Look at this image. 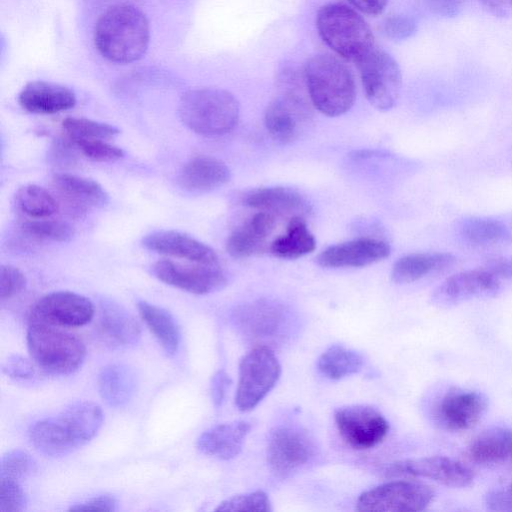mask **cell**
<instances>
[{
	"mask_svg": "<svg viewBox=\"0 0 512 512\" xmlns=\"http://www.w3.org/2000/svg\"><path fill=\"white\" fill-rule=\"evenodd\" d=\"M104 420L101 407L78 401L55 416L34 423L29 430L31 444L48 456H63L92 440Z\"/></svg>",
	"mask_w": 512,
	"mask_h": 512,
	"instance_id": "6da1fadb",
	"label": "cell"
},
{
	"mask_svg": "<svg viewBox=\"0 0 512 512\" xmlns=\"http://www.w3.org/2000/svg\"><path fill=\"white\" fill-rule=\"evenodd\" d=\"M150 41L149 22L145 14L130 4L107 9L95 25L94 42L98 51L115 63L140 59Z\"/></svg>",
	"mask_w": 512,
	"mask_h": 512,
	"instance_id": "7a4b0ae2",
	"label": "cell"
},
{
	"mask_svg": "<svg viewBox=\"0 0 512 512\" xmlns=\"http://www.w3.org/2000/svg\"><path fill=\"white\" fill-rule=\"evenodd\" d=\"M303 76L311 103L322 114L340 116L353 106L354 77L336 57L328 54L311 57L304 66Z\"/></svg>",
	"mask_w": 512,
	"mask_h": 512,
	"instance_id": "3957f363",
	"label": "cell"
},
{
	"mask_svg": "<svg viewBox=\"0 0 512 512\" xmlns=\"http://www.w3.org/2000/svg\"><path fill=\"white\" fill-rule=\"evenodd\" d=\"M178 112L184 125L195 133L209 137L221 136L236 127L240 105L229 91L204 87L183 94Z\"/></svg>",
	"mask_w": 512,
	"mask_h": 512,
	"instance_id": "277c9868",
	"label": "cell"
},
{
	"mask_svg": "<svg viewBox=\"0 0 512 512\" xmlns=\"http://www.w3.org/2000/svg\"><path fill=\"white\" fill-rule=\"evenodd\" d=\"M316 27L323 42L347 61L358 63L375 47L368 24L346 5L329 3L320 7Z\"/></svg>",
	"mask_w": 512,
	"mask_h": 512,
	"instance_id": "5b68a950",
	"label": "cell"
},
{
	"mask_svg": "<svg viewBox=\"0 0 512 512\" xmlns=\"http://www.w3.org/2000/svg\"><path fill=\"white\" fill-rule=\"evenodd\" d=\"M26 340L33 361L53 375L74 373L81 367L86 356L83 341L61 327L29 323Z\"/></svg>",
	"mask_w": 512,
	"mask_h": 512,
	"instance_id": "8992f818",
	"label": "cell"
},
{
	"mask_svg": "<svg viewBox=\"0 0 512 512\" xmlns=\"http://www.w3.org/2000/svg\"><path fill=\"white\" fill-rule=\"evenodd\" d=\"M281 365L274 351L258 345L240 361L235 404L241 411L254 409L275 387Z\"/></svg>",
	"mask_w": 512,
	"mask_h": 512,
	"instance_id": "52a82bcc",
	"label": "cell"
},
{
	"mask_svg": "<svg viewBox=\"0 0 512 512\" xmlns=\"http://www.w3.org/2000/svg\"><path fill=\"white\" fill-rule=\"evenodd\" d=\"M357 65L370 104L380 111L394 107L402 87L401 70L396 60L386 51L374 47Z\"/></svg>",
	"mask_w": 512,
	"mask_h": 512,
	"instance_id": "ba28073f",
	"label": "cell"
},
{
	"mask_svg": "<svg viewBox=\"0 0 512 512\" xmlns=\"http://www.w3.org/2000/svg\"><path fill=\"white\" fill-rule=\"evenodd\" d=\"M434 490L423 483L395 480L363 492L356 510L364 512H415L424 510L433 500Z\"/></svg>",
	"mask_w": 512,
	"mask_h": 512,
	"instance_id": "9c48e42d",
	"label": "cell"
},
{
	"mask_svg": "<svg viewBox=\"0 0 512 512\" xmlns=\"http://www.w3.org/2000/svg\"><path fill=\"white\" fill-rule=\"evenodd\" d=\"M316 448L313 437L305 429L279 425L268 438V464L276 475L287 477L309 463L316 455Z\"/></svg>",
	"mask_w": 512,
	"mask_h": 512,
	"instance_id": "30bf717a",
	"label": "cell"
},
{
	"mask_svg": "<svg viewBox=\"0 0 512 512\" xmlns=\"http://www.w3.org/2000/svg\"><path fill=\"white\" fill-rule=\"evenodd\" d=\"M94 314V304L87 297L71 291H55L34 303L29 323L74 328L89 323Z\"/></svg>",
	"mask_w": 512,
	"mask_h": 512,
	"instance_id": "8fae6325",
	"label": "cell"
},
{
	"mask_svg": "<svg viewBox=\"0 0 512 512\" xmlns=\"http://www.w3.org/2000/svg\"><path fill=\"white\" fill-rule=\"evenodd\" d=\"M342 439L354 449H369L381 443L388 434L384 415L369 405L355 404L338 408L334 414Z\"/></svg>",
	"mask_w": 512,
	"mask_h": 512,
	"instance_id": "7c38bea8",
	"label": "cell"
},
{
	"mask_svg": "<svg viewBox=\"0 0 512 512\" xmlns=\"http://www.w3.org/2000/svg\"><path fill=\"white\" fill-rule=\"evenodd\" d=\"M233 318L247 337L264 342L281 340L290 325L287 309L281 303L267 299L255 300L238 307Z\"/></svg>",
	"mask_w": 512,
	"mask_h": 512,
	"instance_id": "4fadbf2b",
	"label": "cell"
},
{
	"mask_svg": "<svg viewBox=\"0 0 512 512\" xmlns=\"http://www.w3.org/2000/svg\"><path fill=\"white\" fill-rule=\"evenodd\" d=\"M389 477H420L452 488L470 486L474 480L473 471L463 463L444 456H429L401 460L384 468Z\"/></svg>",
	"mask_w": 512,
	"mask_h": 512,
	"instance_id": "5bb4252c",
	"label": "cell"
},
{
	"mask_svg": "<svg viewBox=\"0 0 512 512\" xmlns=\"http://www.w3.org/2000/svg\"><path fill=\"white\" fill-rule=\"evenodd\" d=\"M152 271L163 283L196 295L215 292L227 282L220 265L161 260L153 265Z\"/></svg>",
	"mask_w": 512,
	"mask_h": 512,
	"instance_id": "9a60e30c",
	"label": "cell"
},
{
	"mask_svg": "<svg viewBox=\"0 0 512 512\" xmlns=\"http://www.w3.org/2000/svg\"><path fill=\"white\" fill-rule=\"evenodd\" d=\"M488 407L484 394L460 388L447 391L437 404L435 417L449 431H464L474 427Z\"/></svg>",
	"mask_w": 512,
	"mask_h": 512,
	"instance_id": "2e32d148",
	"label": "cell"
},
{
	"mask_svg": "<svg viewBox=\"0 0 512 512\" xmlns=\"http://www.w3.org/2000/svg\"><path fill=\"white\" fill-rule=\"evenodd\" d=\"M499 288V278L485 268L469 270L445 279L435 289L431 299L437 306L450 307L471 299L495 295Z\"/></svg>",
	"mask_w": 512,
	"mask_h": 512,
	"instance_id": "e0dca14e",
	"label": "cell"
},
{
	"mask_svg": "<svg viewBox=\"0 0 512 512\" xmlns=\"http://www.w3.org/2000/svg\"><path fill=\"white\" fill-rule=\"evenodd\" d=\"M388 243L361 238L347 241L323 250L316 258L317 263L325 268L365 267L379 262L390 255Z\"/></svg>",
	"mask_w": 512,
	"mask_h": 512,
	"instance_id": "ac0fdd59",
	"label": "cell"
},
{
	"mask_svg": "<svg viewBox=\"0 0 512 512\" xmlns=\"http://www.w3.org/2000/svg\"><path fill=\"white\" fill-rule=\"evenodd\" d=\"M142 244L159 254L185 259L192 263L219 265L216 252L194 237L176 230H158L146 235Z\"/></svg>",
	"mask_w": 512,
	"mask_h": 512,
	"instance_id": "d6986e66",
	"label": "cell"
},
{
	"mask_svg": "<svg viewBox=\"0 0 512 512\" xmlns=\"http://www.w3.org/2000/svg\"><path fill=\"white\" fill-rule=\"evenodd\" d=\"M276 227L274 214L260 211L237 227L226 242L227 252L242 259L269 250L268 240Z\"/></svg>",
	"mask_w": 512,
	"mask_h": 512,
	"instance_id": "ffe728a7",
	"label": "cell"
},
{
	"mask_svg": "<svg viewBox=\"0 0 512 512\" xmlns=\"http://www.w3.org/2000/svg\"><path fill=\"white\" fill-rule=\"evenodd\" d=\"M96 328L102 341L113 348H130L136 345L141 337L138 321L123 307L113 302L101 304Z\"/></svg>",
	"mask_w": 512,
	"mask_h": 512,
	"instance_id": "44dd1931",
	"label": "cell"
},
{
	"mask_svg": "<svg viewBox=\"0 0 512 512\" xmlns=\"http://www.w3.org/2000/svg\"><path fill=\"white\" fill-rule=\"evenodd\" d=\"M20 106L35 114H54L71 109L76 104V96L69 88L46 81H33L26 84L18 95Z\"/></svg>",
	"mask_w": 512,
	"mask_h": 512,
	"instance_id": "7402d4cb",
	"label": "cell"
},
{
	"mask_svg": "<svg viewBox=\"0 0 512 512\" xmlns=\"http://www.w3.org/2000/svg\"><path fill=\"white\" fill-rule=\"evenodd\" d=\"M230 178V169L223 161L212 156L200 155L184 164L178 181L185 190L202 193L225 185Z\"/></svg>",
	"mask_w": 512,
	"mask_h": 512,
	"instance_id": "603a6c76",
	"label": "cell"
},
{
	"mask_svg": "<svg viewBox=\"0 0 512 512\" xmlns=\"http://www.w3.org/2000/svg\"><path fill=\"white\" fill-rule=\"evenodd\" d=\"M250 429V423L244 420L216 425L201 434L197 448L205 455L230 460L242 450Z\"/></svg>",
	"mask_w": 512,
	"mask_h": 512,
	"instance_id": "cb8c5ba5",
	"label": "cell"
},
{
	"mask_svg": "<svg viewBox=\"0 0 512 512\" xmlns=\"http://www.w3.org/2000/svg\"><path fill=\"white\" fill-rule=\"evenodd\" d=\"M245 205L276 216H302L308 211L305 199L295 190L285 187L260 188L246 194Z\"/></svg>",
	"mask_w": 512,
	"mask_h": 512,
	"instance_id": "d4e9b609",
	"label": "cell"
},
{
	"mask_svg": "<svg viewBox=\"0 0 512 512\" xmlns=\"http://www.w3.org/2000/svg\"><path fill=\"white\" fill-rule=\"evenodd\" d=\"M98 390L101 398L111 407L125 406L137 389V376L133 368L124 363L105 366L98 375Z\"/></svg>",
	"mask_w": 512,
	"mask_h": 512,
	"instance_id": "484cf974",
	"label": "cell"
},
{
	"mask_svg": "<svg viewBox=\"0 0 512 512\" xmlns=\"http://www.w3.org/2000/svg\"><path fill=\"white\" fill-rule=\"evenodd\" d=\"M468 457L483 465L512 462V428L494 427L482 432L469 445Z\"/></svg>",
	"mask_w": 512,
	"mask_h": 512,
	"instance_id": "4316f807",
	"label": "cell"
},
{
	"mask_svg": "<svg viewBox=\"0 0 512 512\" xmlns=\"http://www.w3.org/2000/svg\"><path fill=\"white\" fill-rule=\"evenodd\" d=\"M53 184L61 196L79 209L100 207L108 202L105 189L89 178L61 173L53 177Z\"/></svg>",
	"mask_w": 512,
	"mask_h": 512,
	"instance_id": "83f0119b",
	"label": "cell"
},
{
	"mask_svg": "<svg viewBox=\"0 0 512 512\" xmlns=\"http://www.w3.org/2000/svg\"><path fill=\"white\" fill-rule=\"evenodd\" d=\"M455 263L449 253H415L398 259L392 268L391 278L395 283L406 284L426 275L446 270Z\"/></svg>",
	"mask_w": 512,
	"mask_h": 512,
	"instance_id": "f1b7e54d",
	"label": "cell"
},
{
	"mask_svg": "<svg viewBox=\"0 0 512 512\" xmlns=\"http://www.w3.org/2000/svg\"><path fill=\"white\" fill-rule=\"evenodd\" d=\"M316 248V240L309 231L302 216L289 220L285 234L273 240L269 252L282 259H296L311 253Z\"/></svg>",
	"mask_w": 512,
	"mask_h": 512,
	"instance_id": "f546056e",
	"label": "cell"
},
{
	"mask_svg": "<svg viewBox=\"0 0 512 512\" xmlns=\"http://www.w3.org/2000/svg\"><path fill=\"white\" fill-rule=\"evenodd\" d=\"M138 310L148 329L166 353L173 355L180 343V332L174 317L164 308L147 301H139Z\"/></svg>",
	"mask_w": 512,
	"mask_h": 512,
	"instance_id": "4dcf8cb0",
	"label": "cell"
},
{
	"mask_svg": "<svg viewBox=\"0 0 512 512\" xmlns=\"http://www.w3.org/2000/svg\"><path fill=\"white\" fill-rule=\"evenodd\" d=\"M363 363V356L359 352L336 344L321 354L317 367L323 376L331 380H340L358 373Z\"/></svg>",
	"mask_w": 512,
	"mask_h": 512,
	"instance_id": "1f68e13d",
	"label": "cell"
},
{
	"mask_svg": "<svg viewBox=\"0 0 512 512\" xmlns=\"http://www.w3.org/2000/svg\"><path fill=\"white\" fill-rule=\"evenodd\" d=\"M461 236L474 247H493L511 241L509 229L500 221L490 218H470L461 226Z\"/></svg>",
	"mask_w": 512,
	"mask_h": 512,
	"instance_id": "d6a6232c",
	"label": "cell"
},
{
	"mask_svg": "<svg viewBox=\"0 0 512 512\" xmlns=\"http://www.w3.org/2000/svg\"><path fill=\"white\" fill-rule=\"evenodd\" d=\"M15 200L17 207L34 219L49 217L58 209L55 198L45 188L35 184L21 187Z\"/></svg>",
	"mask_w": 512,
	"mask_h": 512,
	"instance_id": "836d02e7",
	"label": "cell"
},
{
	"mask_svg": "<svg viewBox=\"0 0 512 512\" xmlns=\"http://www.w3.org/2000/svg\"><path fill=\"white\" fill-rule=\"evenodd\" d=\"M62 128L69 138L108 140L120 133L118 128L108 123L76 117L64 119Z\"/></svg>",
	"mask_w": 512,
	"mask_h": 512,
	"instance_id": "e575fe53",
	"label": "cell"
},
{
	"mask_svg": "<svg viewBox=\"0 0 512 512\" xmlns=\"http://www.w3.org/2000/svg\"><path fill=\"white\" fill-rule=\"evenodd\" d=\"M21 228L32 238L54 242L69 241L75 233L74 228L67 222L43 218L26 221Z\"/></svg>",
	"mask_w": 512,
	"mask_h": 512,
	"instance_id": "d590c367",
	"label": "cell"
},
{
	"mask_svg": "<svg viewBox=\"0 0 512 512\" xmlns=\"http://www.w3.org/2000/svg\"><path fill=\"white\" fill-rule=\"evenodd\" d=\"M215 511L221 512H270L268 495L260 490L232 496L222 501Z\"/></svg>",
	"mask_w": 512,
	"mask_h": 512,
	"instance_id": "8d00e7d4",
	"label": "cell"
},
{
	"mask_svg": "<svg viewBox=\"0 0 512 512\" xmlns=\"http://www.w3.org/2000/svg\"><path fill=\"white\" fill-rule=\"evenodd\" d=\"M70 142L87 158L98 162H112L121 159L124 151L102 139L69 138Z\"/></svg>",
	"mask_w": 512,
	"mask_h": 512,
	"instance_id": "74e56055",
	"label": "cell"
},
{
	"mask_svg": "<svg viewBox=\"0 0 512 512\" xmlns=\"http://www.w3.org/2000/svg\"><path fill=\"white\" fill-rule=\"evenodd\" d=\"M34 460L22 449H13L1 459L0 477L20 480L29 475L34 468Z\"/></svg>",
	"mask_w": 512,
	"mask_h": 512,
	"instance_id": "f35d334b",
	"label": "cell"
},
{
	"mask_svg": "<svg viewBox=\"0 0 512 512\" xmlns=\"http://www.w3.org/2000/svg\"><path fill=\"white\" fill-rule=\"evenodd\" d=\"M26 506V495L18 480L0 477V511L20 512Z\"/></svg>",
	"mask_w": 512,
	"mask_h": 512,
	"instance_id": "ab89813d",
	"label": "cell"
},
{
	"mask_svg": "<svg viewBox=\"0 0 512 512\" xmlns=\"http://www.w3.org/2000/svg\"><path fill=\"white\" fill-rule=\"evenodd\" d=\"M26 286L25 275L17 267L2 265L0 272V297L10 299L19 294Z\"/></svg>",
	"mask_w": 512,
	"mask_h": 512,
	"instance_id": "60d3db41",
	"label": "cell"
},
{
	"mask_svg": "<svg viewBox=\"0 0 512 512\" xmlns=\"http://www.w3.org/2000/svg\"><path fill=\"white\" fill-rule=\"evenodd\" d=\"M416 30L415 20L404 15L391 16L383 24L385 35L393 40H405L414 35Z\"/></svg>",
	"mask_w": 512,
	"mask_h": 512,
	"instance_id": "b9f144b4",
	"label": "cell"
},
{
	"mask_svg": "<svg viewBox=\"0 0 512 512\" xmlns=\"http://www.w3.org/2000/svg\"><path fill=\"white\" fill-rule=\"evenodd\" d=\"M2 371L16 380L31 379L35 373L32 363L20 355L9 356L2 365Z\"/></svg>",
	"mask_w": 512,
	"mask_h": 512,
	"instance_id": "7bdbcfd3",
	"label": "cell"
},
{
	"mask_svg": "<svg viewBox=\"0 0 512 512\" xmlns=\"http://www.w3.org/2000/svg\"><path fill=\"white\" fill-rule=\"evenodd\" d=\"M116 499L110 495H100L70 507V511H114Z\"/></svg>",
	"mask_w": 512,
	"mask_h": 512,
	"instance_id": "ee69618b",
	"label": "cell"
},
{
	"mask_svg": "<svg viewBox=\"0 0 512 512\" xmlns=\"http://www.w3.org/2000/svg\"><path fill=\"white\" fill-rule=\"evenodd\" d=\"M230 384L231 379L224 370H219L213 375L211 379L210 393L215 407H220L222 405Z\"/></svg>",
	"mask_w": 512,
	"mask_h": 512,
	"instance_id": "f6af8a7d",
	"label": "cell"
},
{
	"mask_svg": "<svg viewBox=\"0 0 512 512\" xmlns=\"http://www.w3.org/2000/svg\"><path fill=\"white\" fill-rule=\"evenodd\" d=\"M485 504L490 510L512 511V489L509 487L489 492L485 497Z\"/></svg>",
	"mask_w": 512,
	"mask_h": 512,
	"instance_id": "bcb514c9",
	"label": "cell"
},
{
	"mask_svg": "<svg viewBox=\"0 0 512 512\" xmlns=\"http://www.w3.org/2000/svg\"><path fill=\"white\" fill-rule=\"evenodd\" d=\"M358 11L367 15H378L385 9L388 0H347Z\"/></svg>",
	"mask_w": 512,
	"mask_h": 512,
	"instance_id": "7dc6e473",
	"label": "cell"
},
{
	"mask_svg": "<svg viewBox=\"0 0 512 512\" xmlns=\"http://www.w3.org/2000/svg\"><path fill=\"white\" fill-rule=\"evenodd\" d=\"M483 7L497 17L512 16V0H479Z\"/></svg>",
	"mask_w": 512,
	"mask_h": 512,
	"instance_id": "c3c4849f",
	"label": "cell"
},
{
	"mask_svg": "<svg viewBox=\"0 0 512 512\" xmlns=\"http://www.w3.org/2000/svg\"><path fill=\"white\" fill-rule=\"evenodd\" d=\"M486 270L497 278H512V260L506 258H494L488 261Z\"/></svg>",
	"mask_w": 512,
	"mask_h": 512,
	"instance_id": "681fc988",
	"label": "cell"
},
{
	"mask_svg": "<svg viewBox=\"0 0 512 512\" xmlns=\"http://www.w3.org/2000/svg\"><path fill=\"white\" fill-rule=\"evenodd\" d=\"M510 488L512 489V485L510 486Z\"/></svg>",
	"mask_w": 512,
	"mask_h": 512,
	"instance_id": "f907efd6",
	"label": "cell"
}]
</instances>
